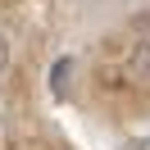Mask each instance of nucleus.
<instances>
[{"label": "nucleus", "mask_w": 150, "mask_h": 150, "mask_svg": "<svg viewBox=\"0 0 150 150\" xmlns=\"http://www.w3.org/2000/svg\"><path fill=\"white\" fill-rule=\"evenodd\" d=\"M123 73H127V82L150 86V41H137V46L127 50V64H123Z\"/></svg>", "instance_id": "nucleus-1"}, {"label": "nucleus", "mask_w": 150, "mask_h": 150, "mask_svg": "<svg viewBox=\"0 0 150 150\" xmlns=\"http://www.w3.org/2000/svg\"><path fill=\"white\" fill-rule=\"evenodd\" d=\"M73 73V59H55V68H50V86H55V96H64V77Z\"/></svg>", "instance_id": "nucleus-2"}, {"label": "nucleus", "mask_w": 150, "mask_h": 150, "mask_svg": "<svg viewBox=\"0 0 150 150\" xmlns=\"http://www.w3.org/2000/svg\"><path fill=\"white\" fill-rule=\"evenodd\" d=\"M5 68H9V41L0 37V73H5Z\"/></svg>", "instance_id": "nucleus-3"}]
</instances>
